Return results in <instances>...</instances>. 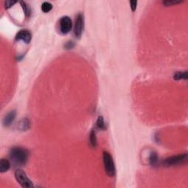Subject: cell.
<instances>
[{"mask_svg": "<svg viewBox=\"0 0 188 188\" xmlns=\"http://www.w3.org/2000/svg\"><path fill=\"white\" fill-rule=\"evenodd\" d=\"M11 160L16 166H23L27 162L29 158V151L26 148L16 146L11 149L9 154Z\"/></svg>", "mask_w": 188, "mask_h": 188, "instance_id": "obj_1", "label": "cell"}, {"mask_svg": "<svg viewBox=\"0 0 188 188\" xmlns=\"http://www.w3.org/2000/svg\"><path fill=\"white\" fill-rule=\"evenodd\" d=\"M187 161V154H179L172 156L162 160V164L165 166H177V165H181L186 163Z\"/></svg>", "mask_w": 188, "mask_h": 188, "instance_id": "obj_2", "label": "cell"}, {"mask_svg": "<svg viewBox=\"0 0 188 188\" xmlns=\"http://www.w3.org/2000/svg\"><path fill=\"white\" fill-rule=\"evenodd\" d=\"M103 162L105 165V171L110 177H114L115 176V166L112 157L109 152L104 151Z\"/></svg>", "mask_w": 188, "mask_h": 188, "instance_id": "obj_3", "label": "cell"}, {"mask_svg": "<svg viewBox=\"0 0 188 188\" xmlns=\"http://www.w3.org/2000/svg\"><path fill=\"white\" fill-rule=\"evenodd\" d=\"M15 178H16V181L22 187L30 188L34 187L32 181L27 177L26 173L23 170H21V169H17L16 170V172H15Z\"/></svg>", "mask_w": 188, "mask_h": 188, "instance_id": "obj_4", "label": "cell"}, {"mask_svg": "<svg viewBox=\"0 0 188 188\" xmlns=\"http://www.w3.org/2000/svg\"><path fill=\"white\" fill-rule=\"evenodd\" d=\"M72 21L68 16H63L59 21V30L63 35H66L72 29Z\"/></svg>", "mask_w": 188, "mask_h": 188, "instance_id": "obj_5", "label": "cell"}, {"mask_svg": "<svg viewBox=\"0 0 188 188\" xmlns=\"http://www.w3.org/2000/svg\"><path fill=\"white\" fill-rule=\"evenodd\" d=\"M84 30V16L82 13H79L75 19L74 35L76 37L80 38Z\"/></svg>", "mask_w": 188, "mask_h": 188, "instance_id": "obj_6", "label": "cell"}, {"mask_svg": "<svg viewBox=\"0 0 188 188\" xmlns=\"http://www.w3.org/2000/svg\"><path fill=\"white\" fill-rule=\"evenodd\" d=\"M16 39L17 41H22L25 44H30L32 39V33L31 32L27 30H20L18 33L16 34Z\"/></svg>", "mask_w": 188, "mask_h": 188, "instance_id": "obj_7", "label": "cell"}, {"mask_svg": "<svg viewBox=\"0 0 188 188\" xmlns=\"http://www.w3.org/2000/svg\"><path fill=\"white\" fill-rule=\"evenodd\" d=\"M16 116V111L12 110L5 115V117L3 119V125L5 127H8L11 125L14 121Z\"/></svg>", "mask_w": 188, "mask_h": 188, "instance_id": "obj_8", "label": "cell"}, {"mask_svg": "<svg viewBox=\"0 0 188 188\" xmlns=\"http://www.w3.org/2000/svg\"><path fill=\"white\" fill-rule=\"evenodd\" d=\"M18 130L21 131H26L30 128V121L28 118L22 119L18 122V125H17Z\"/></svg>", "mask_w": 188, "mask_h": 188, "instance_id": "obj_9", "label": "cell"}, {"mask_svg": "<svg viewBox=\"0 0 188 188\" xmlns=\"http://www.w3.org/2000/svg\"><path fill=\"white\" fill-rule=\"evenodd\" d=\"M11 167V162L6 159H2L0 161V172L5 173L8 171Z\"/></svg>", "mask_w": 188, "mask_h": 188, "instance_id": "obj_10", "label": "cell"}, {"mask_svg": "<svg viewBox=\"0 0 188 188\" xmlns=\"http://www.w3.org/2000/svg\"><path fill=\"white\" fill-rule=\"evenodd\" d=\"M89 141H90V144L93 148H96L97 146V138L96 135V131L93 129L90 133V137H89Z\"/></svg>", "mask_w": 188, "mask_h": 188, "instance_id": "obj_11", "label": "cell"}, {"mask_svg": "<svg viewBox=\"0 0 188 188\" xmlns=\"http://www.w3.org/2000/svg\"><path fill=\"white\" fill-rule=\"evenodd\" d=\"M173 79L175 80L187 79V71H184V72H182V71H178V72L174 73Z\"/></svg>", "mask_w": 188, "mask_h": 188, "instance_id": "obj_12", "label": "cell"}, {"mask_svg": "<svg viewBox=\"0 0 188 188\" xmlns=\"http://www.w3.org/2000/svg\"><path fill=\"white\" fill-rule=\"evenodd\" d=\"M96 126L99 128V129H102V130H105L106 129V125L105 121H104V118L102 116H99L97 119L96 121Z\"/></svg>", "mask_w": 188, "mask_h": 188, "instance_id": "obj_13", "label": "cell"}, {"mask_svg": "<svg viewBox=\"0 0 188 188\" xmlns=\"http://www.w3.org/2000/svg\"><path fill=\"white\" fill-rule=\"evenodd\" d=\"M159 158L155 152H152L149 157V162L151 165H156L158 163Z\"/></svg>", "mask_w": 188, "mask_h": 188, "instance_id": "obj_14", "label": "cell"}, {"mask_svg": "<svg viewBox=\"0 0 188 188\" xmlns=\"http://www.w3.org/2000/svg\"><path fill=\"white\" fill-rule=\"evenodd\" d=\"M20 4H21L22 9H23L24 12V14L26 17L30 16V8L27 5V4L25 2H20Z\"/></svg>", "mask_w": 188, "mask_h": 188, "instance_id": "obj_15", "label": "cell"}, {"mask_svg": "<svg viewBox=\"0 0 188 188\" xmlns=\"http://www.w3.org/2000/svg\"><path fill=\"white\" fill-rule=\"evenodd\" d=\"M52 5L51 3L45 2L42 4L41 5V10L44 13H49V11H52Z\"/></svg>", "mask_w": 188, "mask_h": 188, "instance_id": "obj_16", "label": "cell"}, {"mask_svg": "<svg viewBox=\"0 0 188 188\" xmlns=\"http://www.w3.org/2000/svg\"><path fill=\"white\" fill-rule=\"evenodd\" d=\"M182 1H177V0H173V1H170V0H167V1H163L162 3H163L164 5L165 6H172V5H175L177 4H180L182 3Z\"/></svg>", "mask_w": 188, "mask_h": 188, "instance_id": "obj_17", "label": "cell"}, {"mask_svg": "<svg viewBox=\"0 0 188 188\" xmlns=\"http://www.w3.org/2000/svg\"><path fill=\"white\" fill-rule=\"evenodd\" d=\"M16 3V1H6L5 2V9H9L12 6L14 5Z\"/></svg>", "mask_w": 188, "mask_h": 188, "instance_id": "obj_18", "label": "cell"}, {"mask_svg": "<svg viewBox=\"0 0 188 188\" xmlns=\"http://www.w3.org/2000/svg\"><path fill=\"white\" fill-rule=\"evenodd\" d=\"M74 46H75L74 43L71 41H68L66 44H65L64 47L66 49H68V50H69V49H73V48L74 47Z\"/></svg>", "mask_w": 188, "mask_h": 188, "instance_id": "obj_19", "label": "cell"}, {"mask_svg": "<svg viewBox=\"0 0 188 188\" xmlns=\"http://www.w3.org/2000/svg\"><path fill=\"white\" fill-rule=\"evenodd\" d=\"M137 5H138V2H137V1H131V2H130L131 9V11H132L133 12L136 11Z\"/></svg>", "mask_w": 188, "mask_h": 188, "instance_id": "obj_20", "label": "cell"}]
</instances>
